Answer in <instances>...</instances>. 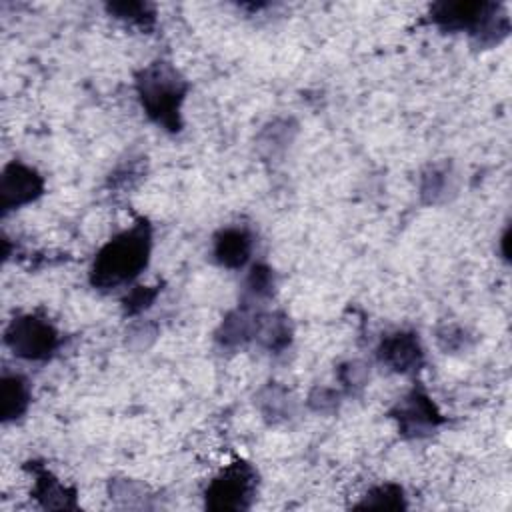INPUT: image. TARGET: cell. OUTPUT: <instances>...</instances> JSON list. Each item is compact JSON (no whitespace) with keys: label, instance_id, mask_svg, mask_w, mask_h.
I'll use <instances>...</instances> for the list:
<instances>
[{"label":"cell","instance_id":"6da1fadb","mask_svg":"<svg viewBox=\"0 0 512 512\" xmlns=\"http://www.w3.org/2000/svg\"><path fill=\"white\" fill-rule=\"evenodd\" d=\"M152 226L138 218L130 228L112 236L94 256L90 284L100 292H110L134 282L150 262Z\"/></svg>","mask_w":512,"mask_h":512},{"label":"cell","instance_id":"7a4b0ae2","mask_svg":"<svg viewBox=\"0 0 512 512\" xmlns=\"http://www.w3.org/2000/svg\"><path fill=\"white\" fill-rule=\"evenodd\" d=\"M136 94L144 114L162 130H182V104L190 90L180 70L166 60H154L134 76Z\"/></svg>","mask_w":512,"mask_h":512},{"label":"cell","instance_id":"3957f363","mask_svg":"<svg viewBox=\"0 0 512 512\" xmlns=\"http://www.w3.org/2000/svg\"><path fill=\"white\" fill-rule=\"evenodd\" d=\"M6 348L22 360L46 362L62 344L58 328L42 314L28 312L14 316L4 328Z\"/></svg>","mask_w":512,"mask_h":512},{"label":"cell","instance_id":"277c9868","mask_svg":"<svg viewBox=\"0 0 512 512\" xmlns=\"http://www.w3.org/2000/svg\"><path fill=\"white\" fill-rule=\"evenodd\" d=\"M258 472L246 460L222 468L204 490V506L214 512L248 510L256 500Z\"/></svg>","mask_w":512,"mask_h":512},{"label":"cell","instance_id":"5b68a950","mask_svg":"<svg viewBox=\"0 0 512 512\" xmlns=\"http://www.w3.org/2000/svg\"><path fill=\"white\" fill-rule=\"evenodd\" d=\"M388 416L396 420L400 436L408 440L426 438L446 422L434 400L420 386H414L406 396H402L390 408Z\"/></svg>","mask_w":512,"mask_h":512},{"label":"cell","instance_id":"8992f818","mask_svg":"<svg viewBox=\"0 0 512 512\" xmlns=\"http://www.w3.org/2000/svg\"><path fill=\"white\" fill-rule=\"evenodd\" d=\"M44 194L40 172L20 160H12L0 174V208L4 214L22 208Z\"/></svg>","mask_w":512,"mask_h":512},{"label":"cell","instance_id":"52a82bcc","mask_svg":"<svg viewBox=\"0 0 512 512\" xmlns=\"http://www.w3.org/2000/svg\"><path fill=\"white\" fill-rule=\"evenodd\" d=\"M498 8L500 4L494 2H436L430 8V20L446 32L466 30L474 36Z\"/></svg>","mask_w":512,"mask_h":512},{"label":"cell","instance_id":"ba28073f","mask_svg":"<svg viewBox=\"0 0 512 512\" xmlns=\"http://www.w3.org/2000/svg\"><path fill=\"white\" fill-rule=\"evenodd\" d=\"M376 358L392 372L414 374L424 364V348L416 332L396 330L380 340L376 348Z\"/></svg>","mask_w":512,"mask_h":512},{"label":"cell","instance_id":"9c48e42d","mask_svg":"<svg viewBox=\"0 0 512 512\" xmlns=\"http://www.w3.org/2000/svg\"><path fill=\"white\" fill-rule=\"evenodd\" d=\"M254 250V234L248 226H224L212 236V260L228 270L244 268Z\"/></svg>","mask_w":512,"mask_h":512},{"label":"cell","instance_id":"30bf717a","mask_svg":"<svg viewBox=\"0 0 512 512\" xmlns=\"http://www.w3.org/2000/svg\"><path fill=\"white\" fill-rule=\"evenodd\" d=\"M26 468L34 476L32 496L46 510H76L78 492L72 486L62 484L46 466L38 462H28Z\"/></svg>","mask_w":512,"mask_h":512},{"label":"cell","instance_id":"8fae6325","mask_svg":"<svg viewBox=\"0 0 512 512\" xmlns=\"http://www.w3.org/2000/svg\"><path fill=\"white\" fill-rule=\"evenodd\" d=\"M260 308H250L240 304L236 310H230L214 332V340L222 350H238L254 342L256 318Z\"/></svg>","mask_w":512,"mask_h":512},{"label":"cell","instance_id":"7c38bea8","mask_svg":"<svg viewBox=\"0 0 512 512\" xmlns=\"http://www.w3.org/2000/svg\"><path fill=\"white\" fill-rule=\"evenodd\" d=\"M32 402V388L26 376L16 372H4L0 378V416L2 422L20 420Z\"/></svg>","mask_w":512,"mask_h":512},{"label":"cell","instance_id":"4fadbf2b","mask_svg":"<svg viewBox=\"0 0 512 512\" xmlns=\"http://www.w3.org/2000/svg\"><path fill=\"white\" fill-rule=\"evenodd\" d=\"M254 342L262 348L280 354L292 342V324L284 312H258Z\"/></svg>","mask_w":512,"mask_h":512},{"label":"cell","instance_id":"5bb4252c","mask_svg":"<svg viewBox=\"0 0 512 512\" xmlns=\"http://www.w3.org/2000/svg\"><path fill=\"white\" fill-rule=\"evenodd\" d=\"M254 402H256V408H258L260 416L268 424L288 422L294 416V408H296V402H294L292 394L276 382H270L264 388H260Z\"/></svg>","mask_w":512,"mask_h":512},{"label":"cell","instance_id":"9a60e30c","mask_svg":"<svg viewBox=\"0 0 512 512\" xmlns=\"http://www.w3.org/2000/svg\"><path fill=\"white\" fill-rule=\"evenodd\" d=\"M420 198L424 204H440L454 192V172L448 162L430 164L420 176Z\"/></svg>","mask_w":512,"mask_h":512},{"label":"cell","instance_id":"2e32d148","mask_svg":"<svg viewBox=\"0 0 512 512\" xmlns=\"http://www.w3.org/2000/svg\"><path fill=\"white\" fill-rule=\"evenodd\" d=\"M296 124L290 118H276L268 122L256 136V146L262 156L278 158L286 152L290 142L294 140Z\"/></svg>","mask_w":512,"mask_h":512},{"label":"cell","instance_id":"e0dca14e","mask_svg":"<svg viewBox=\"0 0 512 512\" xmlns=\"http://www.w3.org/2000/svg\"><path fill=\"white\" fill-rule=\"evenodd\" d=\"M276 288V280H274V272L268 264L258 262L250 268V272L244 278L242 284V304L250 306V308H258L262 302L270 300Z\"/></svg>","mask_w":512,"mask_h":512},{"label":"cell","instance_id":"ac0fdd59","mask_svg":"<svg viewBox=\"0 0 512 512\" xmlns=\"http://www.w3.org/2000/svg\"><path fill=\"white\" fill-rule=\"evenodd\" d=\"M406 504V494L400 484L394 482H384L378 486H372L358 504H354L356 510H404Z\"/></svg>","mask_w":512,"mask_h":512},{"label":"cell","instance_id":"d6986e66","mask_svg":"<svg viewBox=\"0 0 512 512\" xmlns=\"http://www.w3.org/2000/svg\"><path fill=\"white\" fill-rule=\"evenodd\" d=\"M106 10L110 16L136 26L140 30H152L156 24V8L148 2H136V0H128V2H108Z\"/></svg>","mask_w":512,"mask_h":512},{"label":"cell","instance_id":"ffe728a7","mask_svg":"<svg viewBox=\"0 0 512 512\" xmlns=\"http://www.w3.org/2000/svg\"><path fill=\"white\" fill-rule=\"evenodd\" d=\"M436 344L446 354H456L472 346V334L460 324H442L436 328Z\"/></svg>","mask_w":512,"mask_h":512},{"label":"cell","instance_id":"44dd1931","mask_svg":"<svg viewBox=\"0 0 512 512\" xmlns=\"http://www.w3.org/2000/svg\"><path fill=\"white\" fill-rule=\"evenodd\" d=\"M110 498L122 502L126 508L146 506V486L130 478L110 480Z\"/></svg>","mask_w":512,"mask_h":512},{"label":"cell","instance_id":"7402d4cb","mask_svg":"<svg viewBox=\"0 0 512 512\" xmlns=\"http://www.w3.org/2000/svg\"><path fill=\"white\" fill-rule=\"evenodd\" d=\"M160 294V286H134L124 298H122V310L124 316H138L144 310H148L154 300Z\"/></svg>","mask_w":512,"mask_h":512},{"label":"cell","instance_id":"603a6c76","mask_svg":"<svg viewBox=\"0 0 512 512\" xmlns=\"http://www.w3.org/2000/svg\"><path fill=\"white\" fill-rule=\"evenodd\" d=\"M368 374L370 370L362 360H348L338 366V380L348 394L362 390L368 382Z\"/></svg>","mask_w":512,"mask_h":512},{"label":"cell","instance_id":"cb8c5ba5","mask_svg":"<svg viewBox=\"0 0 512 512\" xmlns=\"http://www.w3.org/2000/svg\"><path fill=\"white\" fill-rule=\"evenodd\" d=\"M144 176V162L142 158H128V162H122L108 178L110 188H132L140 178Z\"/></svg>","mask_w":512,"mask_h":512},{"label":"cell","instance_id":"d4e9b609","mask_svg":"<svg viewBox=\"0 0 512 512\" xmlns=\"http://www.w3.org/2000/svg\"><path fill=\"white\" fill-rule=\"evenodd\" d=\"M308 406L314 410V412H320V414H330L334 412L338 406H340V392L334 390V388H328V386H316L310 394H308Z\"/></svg>","mask_w":512,"mask_h":512}]
</instances>
